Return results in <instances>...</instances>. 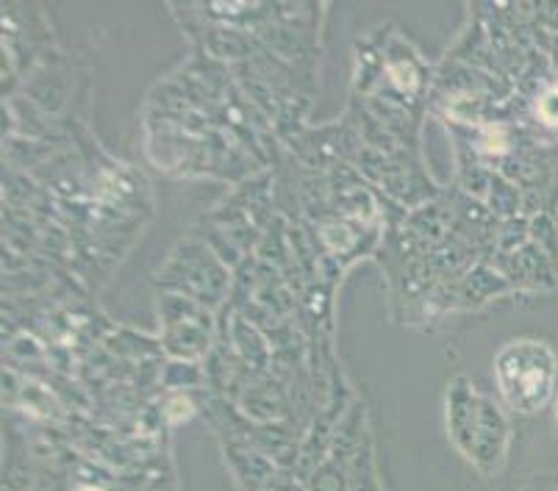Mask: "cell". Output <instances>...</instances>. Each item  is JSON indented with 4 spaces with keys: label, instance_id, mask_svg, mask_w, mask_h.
I'll return each mask as SVG.
<instances>
[{
    "label": "cell",
    "instance_id": "7a4b0ae2",
    "mask_svg": "<svg viewBox=\"0 0 558 491\" xmlns=\"http://www.w3.org/2000/svg\"><path fill=\"white\" fill-rule=\"evenodd\" d=\"M539 118L545 120L547 125H558V89H550V93L542 95Z\"/></svg>",
    "mask_w": 558,
    "mask_h": 491
},
{
    "label": "cell",
    "instance_id": "6da1fadb",
    "mask_svg": "<svg viewBox=\"0 0 558 491\" xmlns=\"http://www.w3.org/2000/svg\"><path fill=\"white\" fill-rule=\"evenodd\" d=\"M553 369V356L545 344H511L497 364L506 400L520 412H536L550 397Z\"/></svg>",
    "mask_w": 558,
    "mask_h": 491
}]
</instances>
